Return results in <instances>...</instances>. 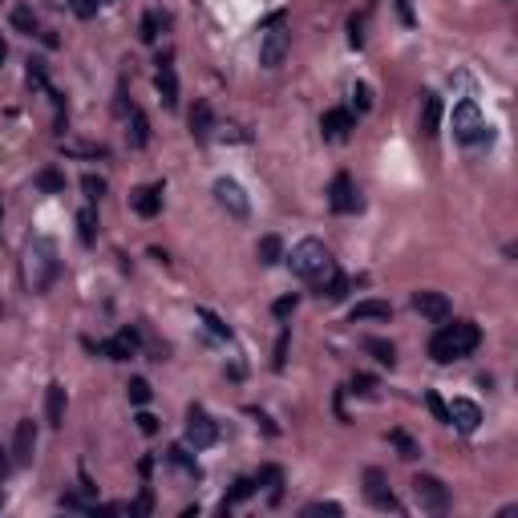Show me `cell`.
I'll return each mask as SVG.
<instances>
[{"label": "cell", "mask_w": 518, "mask_h": 518, "mask_svg": "<svg viewBox=\"0 0 518 518\" xmlns=\"http://www.w3.org/2000/svg\"><path fill=\"white\" fill-rule=\"evenodd\" d=\"M61 275V256H57V243L49 235H29L25 243V280L33 292H49Z\"/></svg>", "instance_id": "6da1fadb"}, {"label": "cell", "mask_w": 518, "mask_h": 518, "mask_svg": "<svg viewBox=\"0 0 518 518\" xmlns=\"http://www.w3.org/2000/svg\"><path fill=\"white\" fill-rule=\"evenodd\" d=\"M482 345V332H478L474 320H454V324H441L430 341V356L437 365H449V360H462Z\"/></svg>", "instance_id": "7a4b0ae2"}, {"label": "cell", "mask_w": 518, "mask_h": 518, "mask_svg": "<svg viewBox=\"0 0 518 518\" xmlns=\"http://www.w3.org/2000/svg\"><path fill=\"white\" fill-rule=\"evenodd\" d=\"M288 267H292V275H300L308 284H324L336 263H332V251L320 239H300L292 247V256H288Z\"/></svg>", "instance_id": "3957f363"}, {"label": "cell", "mask_w": 518, "mask_h": 518, "mask_svg": "<svg viewBox=\"0 0 518 518\" xmlns=\"http://www.w3.org/2000/svg\"><path fill=\"white\" fill-rule=\"evenodd\" d=\"M449 126H454V138H458L462 146L490 142V126H486V118H482V110H478L474 97H462V101L454 106V114H449Z\"/></svg>", "instance_id": "277c9868"}, {"label": "cell", "mask_w": 518, "mask_h": 518, "mask_svg": "<svg viewBox=\"0 0 518 518\" xmlns=\"http://www.w3.org/2000/svg\"><path fill=\"white\" fill-rule=\"evenodd\" d=\"M284 21H288V12H271V16L263 21V41H259V65H263V69H280L284 57H288Z\"/></svg>", "instance_id": "5b68a950"}, {"label": "cell", "mask_w": 518, "mask_h": 518, "mask_svg": "<svg viewBox=\"0 0 518 518\" xmlns=\"http://www.w3.org/2000/svg\"><path fill=\"white\" fill-rule=\"evenodd\" d=\"M413 498H417V506H421L426 515H445V510H449V490H445L441 478H433V474L413 478Z\"/></svg>", "instance_id": "8992f818"}, {"label": "cell", "mask_w": 518, "mask_h": 518, "mask_svg": "<svg viewBox=\"0 0 518 518\" xmlns=\"http://www.w3.org/2000/svg\"><path fill=\"white\" fill-rule=\"evenodd\" d=\"M215 441H219V421L207 413V409L195 405V409L186 413V445H190V449H211Z\"/></svg>", "instance_id": "52a82bcc"}, {"label": "cell", "mask_w": 518, "mask_h": 518, "mask_svg": "<svg viewBox=\"0 0 518 518\" xmlns=\"http://www.w3.org/2000/svg\"><path fill=\"white\" fill-rule=\"evenodd\" d=\"M328 207H332L336 215L360 211V190H356V182H352L348 174H336V178H332V186H328Z\"/></svg>", "instance_id": "ba28073f"}, {"label": "cell", "mask_w": 518, "mask_h": 518, "mask_svg": "<svg viewBox=\"0 0 518 518\" xmlns=\"http://www.w3.org/2000/svg\"><path fill=\"white\" fill-rule=\"evenodd\" d=\"M215 199L223 211H231L235 219H247L251 215V203H247V195H243V186L235 182V178H219L215 182Z\"/></svg>", "instance_id": "9c48e42d"}, {"label": "cell", "mask_w": 518, "mask_h": 518, "mask_svg": "<svg viewBox=\"0 0 518 518\" xmlns=\"http://www.w3.org/2000/svg\"><path fill=\"white\" fill-rule=\"evenodd\" d=\"M365 498L377 506V510H401V502H397V494L388 490V482L381 470H365Z\"/></svg>", "instance_id": "30bf717a"}, {"label": "cell", "mask_w": 518, "mask_h": 518, "mask_svg": "<svg viewBox=\"0 0 518 518\" xmlns=\"http://www.w3.org/2000/svg\"><path fill=\"white\" fill-rule=\"evenodd\" d=\"M445 409H449V426H454V430L474 433L478 426H482V409H478L470 397H454V401H449Z\"/></svg>", "instance_id": "8fae6325"}, {"label": "cell", "mask_w": 518, "mask_h": 518, "mask_svg": "<svg viewBox=\"0 0 518 518\" xmlns=\"http://www.w3.org/2000/svg\"><path fill=\"white\" fill-rule=\"evenodd\" d=\"M413 312H421L426 320H433V324H445L449 320V300L441 296V292H413Z\"/></svg>", "instance_id": "7c38bea8"}, {"label": "cell", "mask_w": 518, "mask_h": 518, "mask_svg": "<svg viewBox=\"0 0 518 518\" xmlns=\"http://www.w3.org/2000/svg\"><path fill=\"white\" fill-rule=\"evenodd\" d=\"M33 449H37V426L25 417V421H16V433H12V462L16 466H29L33 462Z\"/></svg>", "instance_id": "4fadbf2b"}, {"label": "cell", "mask_w": 518, "mask_h": 518, "mask_svg": "<svg viewBox=\"0 0 518 518\" xmlns=\"http://www.w3.org/2000/svg\"><path fill=\"white\" fill-rule=\"evenodd\" d=\"M154 86H158L162 106L174 110V106H178V73H174V65H171V53H162V57H158V77H154Z\"/></svg>", "instance_id": "5bb4252c"}, {"label": "cell", "mask_w": 518, "mask_h": 518, "mask_svg": "<svg viewBox=\"0 0 518 518\" xmlns=\"http://www.w3.org/2000/svg\"><path fill=\"white\" fill-rule=\"evenodd\" d=\"M320 130H324V138H328V142H345L348 130H356V114L336 106V110H328V114L320 118Z\"/></svg>", "instance_id": "9a60e30c"}, {"label": "cell", "mask_w": 518, "mask_h": 518, "mask_svg": "<svg viewBox=\"0 0 518 518\" xmlns=\"http://www.w3.org/2000/svg\"><path fill=\"white\" fill-rule=\"evenodd\" d=\"M130 207L138 211L142 219H154L162 211V182H150V186H138L134 195H130Z\"/></svg>", "instance_id": "2e32d148"}, {"label": "cell", "mask_w": 518, "mask_h": 518, "mask_svg": "<svg viewBox=\"0 0 518 518\" xmlns=\"http://www.w3.org/2000/svg\"><path fill=\"white\" fill-rule=\"evenodd\" d=\"M126 122H130V130H126L130 146H134V150H142V146L150 142V122H146V114H142L138 106H130V110H126Z\"/></svg>", "instance_id": "e0dca14e"}, {"label": "cell", "mask_w": 518, "mask_h": 518, "mask_svg": "<svg viewBox=\"0 0 518 518\" xmlns=\"http://www.w3.org/2000/svg\"><path fill=\"white\" fill-rule=\"evenodd\" d=\"M441 130V97L437 93H421V134H437Z\"/></svg>", "instance_id": "ac0fdd59"}, {"label": "cell", "mask_w": 518, "mask_h": 518, "mask_svg": "<svg viewBox=\"0 0 518 518\" xmlns=\"http://www.w3.org/2000/svg\"><path fill=\"white\" fill-rule=\"evenodd\" d=\"M348 316H352V324L356 320H388L393 316V304L388 300H360V304H352Z\"/></svg>", "instance_id": "d6986e66"}, {"label": "cell", "mask_w": 518, "mask_h": 518, "mask_svg": "<svg viewBox=\"0 0 518 518\" xmlns=\"http://www.w3.org/2000/svg\"><path fill=\"white\" fill-rule=\"evenodd\" d=\"M211 130H215V114H211V106H207V101H195V110H190V134H195L199 142H207Z\"/></svg>", "instance_id": "ffe728a7"}, {"label": "cell", "mask_w": 518, "mask_h": 518, "mask_svg": "<svg viewBox=\"0 0 518 518\" xmlns=\"http://www.w3.org/2000/svg\"><path fill=\"white\" fill-rule=\"evenodd\" d=\"M45 417H49V426H65V385H49V393H45Z\"/></svg>", "instance_id": "44dd1931"}, {"label": "cell", "mask_w": 518, "mask_h": 518, "mask_svg": "<svg viewBox=\"0 0 518 518\" xmlns=\"http://www.w3.org/2000/svg\"><path fill=\"white\" fill-rule=\"evenodd\" d=\"M256 486H267L271 502H280V498H284V490H280V486H284V470H280V466H263L259 478H256Z\"/></svg>", "instance_id": "7402d4cb"}, {"label": "cell", "mask_w": 518, "mask_h": 518, "mask_svg": "<svg viewBox=\"0 0 518 518\" xmlns=\"http://www.w3.org/2000/svg\"><path fill=\"white\" fill-rule=\"evenodd\" d=\"M166 462H171V466H178L182 474L199 478V462L190 458V449H186V445H171V449H166Z\"/></svg>", "instance_id": "603a6c76"}, {"label": "cell", "mask_w": 518, "mask_h": 518, "mask_svg": "<svg viewBox=\"0 0 518 518\" xmlns=\"http://www.w3.org/2000/svg\"><path fill=\"white\" fill-rule=\"evenodd\" d=\"M251 494H256V478H239V482L231 486V494L223 498V515H227L231 506H239L243 498H251Z\"/></svg>", "instance_id": "cb8c5ba5"}, {"label": "cell", "mask_w": 518, "mask_h": 518, "mask_svg": "<svg viewBox=\"0 0 518 518\" xmlns=\"http://www.w3.org/2000/svg\"><path fill=\"white\" fill-rule=\"evenodd\" d=\"M365 352H369V356H377V360L388 365V369L397 365V348L388 345V341H381V336H369V341H365Z\"/></svg>", "instance_id": "d4e9b609"}, {"label": "cell", "mask_w": 518, "mask_h": 518, "mask_svg": "<svg viewBox=\"0 0 518 518\" xmlns=\"http://www.w3.org/2000/svg\"><path fill=\"white\" fill-rule=\"evenodd\" d=\"M320 296H328V300H345V296H348V280L336 271V267H332V271H328V280L320 284Z\"/></svg>", "instance_id": "484cf974"}, {"label": "cell", "mask_w": 518, "mask_h": 518, "mask_svg": "<svg viewBox=\"0 0 518 518\" xmlns=\"http://www.w3.org/2000/svg\"><path fill=\"white\" fill-rule=\"evenodd\" d=\"M388 441H393V445L401 449V458H405V462L421 458V445H417V441H413V437H409L405 430H393V433H388Z\"/></svg>", "instance_id": "4316f807"}, {"label": "cell", "mask_w": 518, "mask_h": 518, "mask_svg": "<svg viewBox=\"0 0 518 518\" xmlns=\"http://www.w3.org/2000/svg\"><path fill=\"white\" fill-rule=\"evenodd\" d=\"M37 186L49 190V195H61V190H65V174L53 171V166H45V171H37Z\"/></svg>", "instance_id": "83f0119b"}, {"label": "cell", "mask_w": 518, "mask_h": 518, "mask_svg": "<svg viewBox=\"0 0 518 518\" xmlns=\"http://www.w3.org/2000/svg\"><path fill=\"white\" fill-rule=\"evenodd\" d=\"M280 256H284L280 235H263V239H259V263H280Z\"/></svg>", "instance_id": "f1b7e54d"}, {"label": "cell", "mask_w": 518, "mask_h": 518, "mask_svg": "<svg viewBox=\"0 0 518 518\" xmlns=\"http://www.w3.org/2000/svg\"><path fill=\"white\" fill-rule=\"evenodd\" d=\"M195 316H199V320L207 324V332H211V336H219V341H231V328H227V324L219 320V316H215V312H211V308H199Z\"/></svg>", "instance_id": "f546056e"}, {"label": "cell", "mask_w": 518, "mask_h": 518, "mask_svg": "<svg viewBox=\"0 0 518 518\" xmlns=\"http://www.w3.org/2000/svg\"><path fill=\"white\" fill-rule=\"evenodd\" d=\"M77 227H82V243H97V211L93 207H86L82 215H77Z\"/></svg>", "instance_id": "4dcf8cb0"}, {"label": "cell", "mask_w": 518, "mask_h": 518, "mask_svg": "<svg viewBox=\"0 0 518 518\" xmlns=\"http://www.w3.org/2000/svg\"><path fill=\"white\" fill-rule=\"evenodd\" d=\"M97 352H106L110 360H130V356H134V348H130L122 336H114V341H101V345H97Z\"/></svg>", "instance_id": "1f68e13d"}, {"label": "cell", "mask_w": 518, "mask_h": 518, "mask_svg": "<svg viewBox=\"0 0 518 518\" xmlns=\"http://www.w3.org/2000/svg\"><path fill=\"white\" fill-rule=\"evenodd\" d=\"M12 29H21V33H29V37H33V33H37V12H33V8H25V4H21V8H12Z\"/></svg>", "instance_id": "d6a6232c"}, {"label": "cell", "mask_w": 518, "mask_h": 518, "mask_svg": "<svg viewBox=\"0 0 518 518\" xmlns=\"http://www.w3.org/2000/svg\"><path fill=\"white\" fill-rule=\"evenodd\" d=\"M126 393H130V405H146V401L154 397V388H150L146 377H134V381L126 385Z\"/></svg>", "instance_id": "836d02e7"}, {"label": "cell", "mask_w": 518, "mask_h": 518, "mask_svg": "<svg viewBox=\"0 0 518 518\" xmlns=\"http://www.w3.org/2000/svg\"><path fill=\"white\" fill-rule=\"evenodd\" d=\"M25 77H29L33 89H49V69H45L41 57H29V73H25Z\"/></svg>", "instance_id": "e575fe53"}, {"label": "cell", "mask_w": 518, "mask_h": 518, "mask_svg": "<svg viewBox=\"0 0 518 518\" xmlns=\"http://www.w3.org/2000/svg\"><path fill=\"white\" fill-rule=\"evenodd\" d=\"M365 25H369V12H352L348 16V41L356 45V49L365 45Z\"/></svg>", "instance_id": "d590c367"}, {"label": "cell", "mask_w": 518, "mask_h": 518, "mask_svg": "<svg viewBox=\"0 0 518 518\" xmlns=\"http://www.w3.org/2000/svg\"><path fill=\"white\" fill-rule=\"evenodd\" d=\"M320 515L341 518L345 515V506H341V502H308V506H304V518H320Z\"/></svg>", "instance_id": "8d00e7d4"}, {"label": "cell", "mask_w": 518, "mask_h": 518, "mask_svg": "<svg viewBox=\"0 0 518 518\" xmlns=\"http://www.w3.org/2000/svg\"><path fill=\"white\" fill-rule=\"evenodd\" d=\"M158 29H162L158 12H146V16H142V29H138V37H142L146 45H154V41H158Z\"/></svg>", "instance_id": "74e56055"}, {"label": "cell", "mask_w": 518, "mask_h": 518, "mask_svg": "<svg viewBox=\"0 0 518 518\" xmlns=\"http://www.w3.org/2000/svg\"><path fill=\"white\" fill-rule=\"evenodd\" d=\"M82 190H86L89 203H97V199L106 195V178H97V174H86V178H82Z\"/></svg>", "instance_id": "f35d334b"}, {"label": "cell", "mask_w": 518, "mask_h": 518, "mask_svg": "<svg viewBox=\"0 0 518 518\" xmlns=\"http://www.w3.org/2000/svg\"><path fill=\"white\" fill-rule=\"evenodd\" d=\"M352 101H356L360 114H369V110H373V89L365 86V82H356V86H352Z\"/></svg>", "instance_id": "ab89813d"}, {"label": "cell", "mask_w": 518, "mask_h": 518, "mask_svg": "<svg viewBox=\"0 0 518 518\" xmlns=\"http://www.w3.org/2000/svg\"><path fill=\"white\" fill-rule=\"evenodd\" d=\"M426 405H430V413L433 417H437V421H441V426H449V409H445V401H441V397H437V393H426Z\"/></svg>", "instance_id": "60d3db41"}, {"label": "cell", "mask_w": 518, "mask_h": 518, "mask_svg": "<svg viewBox=\"0 0 518 518\" xmlns=\"http://www.w3.org/2000/svg\"><path fill=\"white\" fill-rule=\"evenodd\" d=\"M348 388H352V393H360V397H373V393H377V377H369V373H356Z\"/></svg>", "instance_id": "b9f144b4"}, {"label": "cell", "mask_w": 518, "mask_h": 518, "mask_svg": "<svg viewBox=\"0 0 518 518\" xmlns=\"http://www.w3.org/2000/svg\"><path fill=\"white\" fill-rule=\"evenodd\" d=\"M126 510H130V515H150V510H154V494H150V490H142Z\"/></svg>", "instance_id": "7bdbcfd3"}, {"label": "cell", "mask_w": 518, "mask_h": 518, "mask_svg": "<svg viewBox=\"0 0 518 518\" xmlns=\"http://www.w3.org/2000/svg\"><path fill=\"white\" fill-rule=\"evenodd\" d=\"M61 506H65V510H82V515H93V502H86L82 494H61Z\"/></svg>", "instance_id": "ee69618b"}, {"label": "cell", "mask_w": 518, "mask_h": 518, "mask_svg": "<svg viewBox=\"0 0 518 518\" xmlns=\"http://www.w3.org/2000/svg\"><path fill=\"white\" fill-rule=\"evenodd\" d=\"M288 341H292V332L284 328V332H280V341H275V360H271L275 369H284V365H288Z\"/></svg>", "instance_id": "f6af8a7d"}, {"label": "cell", "mask_w": 518, "mask_h": 518, "mask_svg": "<svg viewBox=\"0 0 518 518\" xmlns=\"http://www.w3.org/2000/svg\"><path fill=\"white\" fill-rule=\"evenodd\" d=\"M97 4H101V0H69V8H73V16H82V21H89V16L97 12Z\"/></svg>", "instance_id": "bcb514c9"}, {"label": "cell", "mask_w": 518, "mask_h": 518, "mask_svg": "<svg viewBox=\"0 0 518 518\" xmlns=\"http://www.w3.org/2000/svg\"><path fill=\"white\" fill-rule=\"evenodd\" d=\"M271 312H275V316H280V320H288V316H292V312H296V296H280V300L271 304Z\"/></svg>", "instance_id": "7dc6e473"}, {"label": "cell", "mask_w": 518, "mask_h": 518, "mask_svg": "<svg viewBox=\"0 0 518 518\" xmlns=\"http://www.w3.org/2000/svg\"><path fill=\"white\" fill-rule=\"evenodd\" d=\"M134 421H138V430L146 433V437H154V433H158V417H154V413H138Z\"/></svg>", "instance_id": "c3c4849f"}, {"label": "cell", "mask_w": 518, "mask_h": 518, "mask_svg": "<svg viewBox=\"0 0 518 518\" xmlns=\"http://www.w3.org/2000/svg\"><path fill=\"white\" fill-rule=\"evenodd\" d=\"M397 12H401L405 25H413V4H409V0H397Z\"/></svg>", "instance_id": "681fc988"}, {"label": "cell", "mask_w": 518, "mask_h": 518, "mask_svg": "<svg viewBox=\"0 0 518 518\" xmlns=\"http://www.w3.org/2000/svg\"><path fill=\"white\" fill-rule=\"evenodd\" d=\"M8 470H12V458H8V449H0V482L8 478Z\"/></svg>", "instance_id": "f907efd6"}, {"label": "cell", "mask_w": 518, "mask_h": 518, "mask_svg": "<svg viewBox=\"0 0 518 518\" xmlns=\"http://www.w3.org/2000/svg\"><path fill=\"white\" fill-rule=\"evenodd\" d=\"M8 61V45H4V37H0V65Z\"/></svg>", "instance_id": "816d5d0a"}, {"label": "cell", "mask_w": 518, "mask_h": 518, "mask_svg": "<svg viewBox=\"0 0 518 518\" xmlns=\"http://www.w3.org/2000/svg\"><path fill=\"white\" fill-rule=\"evenodd\" d=\"M49 4H57V8H61V4H69V0H49Z\"/></svg>", "instance_id": "f5cc1de1"}, {"label": "cell", "mask_w": 518, "mask_h": 518, "mask_svg": "<svg viewBox=\"0 0 518 518\" xmlns=\"http://www.w3.org/2000/svg\"><path fill=\"white\" fill-rule=\"evenodd\" d=\"M101 4H118V0H101Z\"/></svg>", "instance_id": "db71d44e"}]
</instances>
